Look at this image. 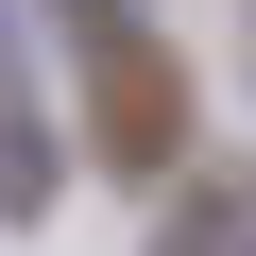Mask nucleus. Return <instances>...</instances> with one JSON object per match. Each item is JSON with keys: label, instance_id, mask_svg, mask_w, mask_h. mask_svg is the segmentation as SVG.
Listing matches in <instances>:
<instances>
[{"label": "nucleus", "instance_id": "f257e3e1", "mask_svg": "<svg viewBox=\"0 0 256 256\" xmlns=\"http://www.w3.org/2000/svg\"><path fill=\"white\" fill-rule=\"evenodd\" d=\"M86 102H102V154H120V171H171V154H188V68H171V52H137V34H120Z\"/></svg>", "mask_w": 256, "mask_h": 256}]
</instances>
